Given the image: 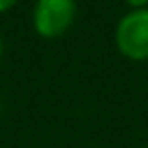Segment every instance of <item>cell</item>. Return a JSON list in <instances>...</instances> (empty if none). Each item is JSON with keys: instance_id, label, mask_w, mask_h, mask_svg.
I'll return each mask as SVG.
<instances>
[{"instance_id": "6da1fadb", "label": "cell", "mask_w": 148, "mask_h": 148, "mask_svg": "<svg viewBox=\"0 0 148 148\" xmlns=\"http://www.w3.org/2000/svg\"><path fill=\"white\" fill-rule=\"evenodd\" d=\"M116 49L130 61H148V8L128 10L114 31Z\"/></svg>"}, {"instance_id": "7a4b0ae2", "label": "cell", "mask_w": 148, "mask_h": 148, "mask_svg": "<svg viewBox=\"0 0 148 148\" xmlns=\"http://www.w3.org/2000/svg\"><path fill=\"white\" fill-rule=\"evenodd\" d=\"M75 16V0H37L33 6V29L43 39H59L73 27Z\"/></svg>"}, {"instance_id": "3957f363", "label": "cell", "mask_w": 148, "mask_h": 148, "mask_svg": "<svg viewBox=\"0 0 148 148\" xmlns=\"http://www.w3.org/2000/svg\"><path fill=\"white\" fill-rule=\"evenodd\" d=\"M124 2L130 6V10H142V8H148V0H124Z\"/></svg>"}, {"instance_id": "277c9868", "label": "cell", "mask_w": 148, "mask_h": 148, "mask_svg": "<svg viewBox=\"0 0 148 148\" xmlns=\"http://www.w3.org/2000/svg\"><path fill=\"white\" fill-rule=\"evenodd\" d=\"M18 2H21V0H0V14H4V12L12 10Z\"/></svg>"}, {"instance_id": "5b68a950", "label": "cell", "mask_w": 148, "mask_h": 148, "mask_svg": "<svg viewBox=\"0 0 148 148\" xmlns=\"http://www.w3.org/2000/svg\"><path fill=\"white\" fill-rule=\"evenodd\" d=\"M2 53H4V43H2V37H0V59H2Z\"/></svg>"}, {"instance_id": "8992f818", "label": "cell", "mask_w": 148, "mask_h": 148, "mask_svg": "<svg viewBox=\"0 0 148 148\" xmlns=\"http://www.w3.org/2000/svg\"><path fill=\"white\" fill-rule=\"evenodd\" d=\"M0 114H2V99H0Z\"/></svg>"}, {"instance_id": "52a82bcc", "label": "cell", "mask_w": 148, "mask_h": 148, "mask_svg": "<svg viewBox=\"0 0 148 148\" xmlns=\"http://www.w3.org/2000/svg\"><path fill=\"white\" fill-rule=\"evenodd\" d=\"M142 148H148V144H146V146H142Z\"/></svg>"}]
</instances>
